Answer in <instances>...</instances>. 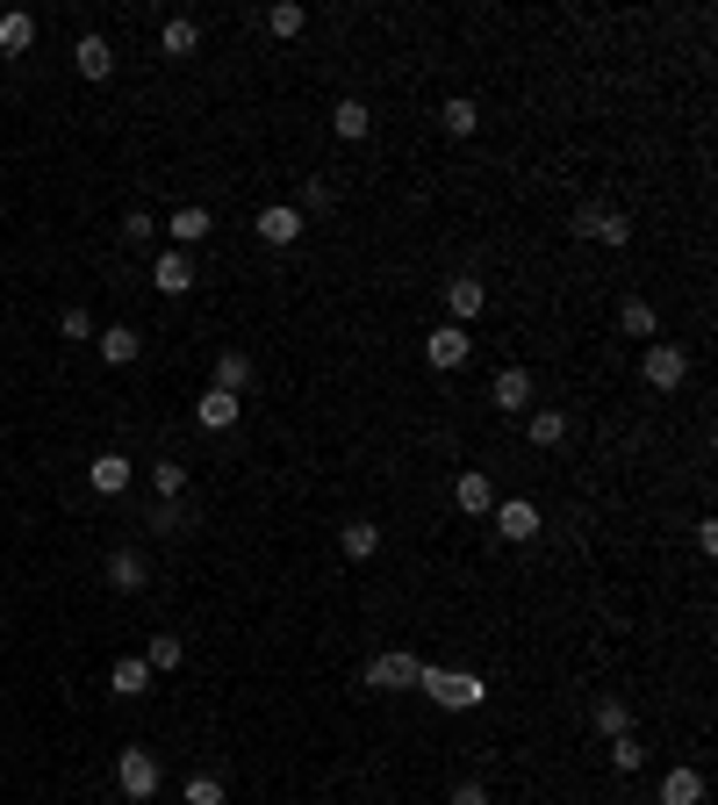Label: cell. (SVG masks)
Masks as SVG:
<instances>
[{
    "label": "cell",
    "mask_w": 718,
    "mask_h": 805,
    "mask_svg": "<svg viewBox=\"0 0 718 805\" xmlns=\"http://www.w3.org/2000/svg\"><path fill=\"white\" fill-rule=\"evenodd\" d=\"M417 690H424L431 705H445V712H475V705L489 698V684H481L475 668H424Z\"/></svg>",
    "instance_id": "1"
},
{
    "label": "cell",
    "mask_w": 718,
    "mask_h": 805,
    "mask_svg": "<svg viewBox=\"0 0 718 805\" xmlns=\"http://www.w3.org/2000/svg\"><path fill=\"white\" fill-rule=\"evenodd\" d=\"M417 676H424V662L403 654V648H388V654L367 662V684H374V690H417Z\"/></svg>",
    "instance_id": "2"
},
{
    "label": "cell",
    "mask_w": 718,
    "mask_h": 805,
    "mask_svg": "<svg viewBox=\"0 0 718 805\" xmlns=\"http://www.w3.org/2000/svg\"><path fill=\"white\" fill-rule=\"evenodd\" d=\"M575 238H589V245H625V238H633V216H625V209H575Z\"/></svg>",
    "instance_id": "3"
},
{
    "label": "cell",
    "mask_w": 718,
    "mask_h": 805,
    "mask_svg": "<svg viewBox=\"0 0 718 805\" xmlns=\"http://www.w3.org/2000/svg\"><path fill=\"white\" fill-rule=\"evenodd\" d=\"M639 375H647V389H683V381H690V353H683V345H647Z\"/></svg>",
    "instance_id": "4"
},
{
    "label": "cell",
    "mask_w": 718,
    "mask_h": 805,
    "mask_svg": "<svg viewBox=\"0 0 718 805\" xmlns=\"http://www.w3.org/2000/svg\"><path fill=\"white\" fill-rule=\"evenodd\" d=\"M116 784H122V798H152V791H158V755L152 748H122Z\"/></svg>",
    "instance_id": "5"
},
{
    "label": "cell",
    "mask_w": 718,
    "mask_h": 805,
    "mask_svg": "<svg viewBox=\"0 0 718 805\" xmlns=\"http://www.w3.org/2000/svg\"><path fill=\"white\" fill-rule=\"evenodd\" d=\"M467 353H475V339H467L460 324H439V331H431V339H424V360L439 367V375H453V367H467Z\"/></svg>",
    "instance_id": "6"
},
{
    "label": "cell",
    "mask_w": 718,
    "mask_h": 805,
    "mask_svg": "<svg viewBox=\"0 0 718 805\" xmlns=\"http://www.w3.org/2000/svg\"><path fill=\"white\" fill-rule=\"evenodd\" d=\"M489 518H496L503 540H531V532H539V504H531V497H496Z\"/></svg>",
    "instance_id": "7"
},
{
    "label": "cell",
    "mask_w": 718,
    "mask_h": 805,
    "mask_svg": "<svg viewBox=\"0 0 718 805\" xmlns=\"http://www.w3.org/2000/svg\"><path fill=\"white\" fill-rule=\"evenodd\" d=\"M453 504H460L467 518H489V511H496V482L481 475V467H467V475L453 482Z\"/></svg>",
    "instance_id": "8"
},
{
    "label": "cell",
    "mask_w": 718,
    "mask_h": 805,
    "mask_svg": "<svg viewBox=\"0 0 718 805\" xmlns=\"http://www.w3.org/2000/svg\"><path fill=\"white\" fill-rule=\"evenodd\" d=\"M445 309H453V324L467 331V317H481L489 309V288H481L475 274H460V281H445Z\"/></svg>",
    "instance_id": "9"
},
{
    "label": "cell",
    "mask_w": 718,
    "mask_h": 805,
    "mask_svg": "<svg viewBox=\"0 0 718 805\" xmlns=\"http://www.w3.org/2000/svg\"><path fill=\"white\" fill-rule=\"evenodd\" d=\"M152 288L158 295H188L194 288V259L188 252H158L152 259Z\"/></svg>",
    "instance_id": "10"
},
{
    "label": "cell",
    "mask_w": 718,
    "mask_h": 805,
    "mask_svg": "<svg viewBox=\"0 0 718 805\" xmlns=\"http://www.w3.org/2000/svg\"><path fill=\"white\" fill-rule=\"evenodd\" d=\"M144 583H152V576H144V554H137V547H116V554H108V590L137 597Z\"/></svg>",
    "instance_id": "11"
},
{
    "label": "cell",
    "mask_w": 718,
    "mask_h": 805,
    "mask_svg": "<svg viewBox=\"0 0 718 805\" xmlns=\"http://www.w3.org/2000/svg\"><path fill=\"white\" fill-rule=\"evenodd\" d=\"M130 475H137V467L122 461V453H101V461H86V482H94V497H122V489H130Z\"/></svg>",
    "instance_id": "12"
},
{
    "label": "cell",
    "mask_w": 718,
    "mask_h": 805,
    "mask_svg": "<svg viewBox=\"0 0 718 805\" xmlns=\"http://www.w3.org/2000/svg\"><path fill=\"white\" fill-rule=\"evenodd\" d=\"M259 238H266V245H295V238H302V209H295V202L259 209Z\"/></svg>",
    "instance_id": "13"
},
{
    "label": "cell",
    "mask_w": 718,
    "mask_h": 805,
    "mask_svg": "<svg viewBox=\"0 0 718 805\" xmlns=\"http://www.w3.org/2000/svg\"><path fill=\"white\" fill-rule=\"evenodd\" d=\"M238 411H244L238 395H223V389H202V403H194V425H202V431H230V425H238Z\"/></svg>",
    "instance_id": "14"
},
{
    "label": "cell",
    "mask_w": 718,
    "mask_h": 805,
    "mask_svg": "<svg viewBox=\"0 0 718 805\" xmlns=\"http://www.w3.org/2000/svg\"><path fill=\"white\" fill-rule=\"evenodd\" d=\"M108 690H116V698H144V690H152V662H144V654L116 662L108 668Z\"/></svg>",
    "instance_id": "15"
},
{
    "label": "cell",
    "mask_w": 718,
    "mask_h": 805,
    "mask_svg": "<svg viewBox=\"0 0 718 805\" xmlns=\"http://www.w3.org/2000/svg\"><path fill=\"white\" fill-rule=\"evenodd\" d=\"M661 805H704V777L690 770V762H675V770L661 777Z\"/></svg>",
    "instance_id": "16"
},
{
    "label": "cell",
    "mask_w": 718,
    "mask_h": 805,
    "mask_svg": "<svg viewBox=\"0 0 718 805\" xmlns=\"http://www.w3.org/2000/svg\"><path fill=\"white\" fill-rule=\"evenodd\" d=\"M166 230H172V245H202L208 230H216V216H208L202 202H188V209H172V223H166Z\"/></svg>",
    "instance_id": "17"
},
{
    "label": "cell",
    "mask_w": 718,
    "mask_h": 805,
    "mask_svg": "<svg viewBox=\"0 0 718 805\" xmlns=\"http://www.w3.org/2000/svg\"><path fill=\"white\" fill-rule=\"evenodd\" d=\"M244 381H252V360H244L238 345H223V353H216V381H208V389H223V395H244Z\"/></svg>",
    "instance_id": "18"
},
{
    "label": "cell",
    "mask_w": 718,
    "mask_h": 805,
    "mask_svg": "<svg viewBox=\"0 0 718 805\" xmlns=\"http://www.w3.org/2000/svg\"><path fill=\"white\" fill-rule=\"evenodd\" d=\"M331 130H338V138H367V130H374V108H367V102H352V94H345V102L338 108H331Z\"/></svg>",
    "instance_id": "19"
},
{
    "label": "cell",
    "mask_w": 718,
    "mask_h": 805,
    "mask_svg": "<svg viewBox=\"0 0 718 805\" xmlns=\"http://www.w3.org/2000/svg\"><path fill=\"white\" fill-rule=\"evenodd\" d=\"M72 66H80V80H108V72H116V51H108L101 36H80V51H72Z\"/></svg>",
    "instance_id": "20"
},
{
    "label": "cell",
    "mask_w": 718,
    "mask_h": 805,
    "mask_svg": "<svg viewBox=\"0 0 718 805\" xmlns=\"http://www.w3.org/2000/svg\"><path fill=\"white\" fill-rule=\"evenodd\" d=\"M338 547L352 554V561H374V554H381V525H374V518H352V525L338 532Z\"/></svg>",
    "instance_id": "21"
},
{
    "label": "cell",
    "mask_w": 718,
    "mask_h": 805,
    "mask_svg": "<svg viewBox=\"0 0 718 805\" xmlns=\"http://www.w3.org/2000/svg\"><path fill=\"white\" fill-rule=\"evenodd\" d=\"M137 353H144V339H137L130 324H108V331H101V360H108V367H130Z\"/></svg>",
    "instance_id": "22"
},
{
    "label": "cell",
    "mask_w": 718,
    "mask_h": 805,
    "mask_svg": "<svg viewBox=\"0 0 718 805\" xmlns=\"http://www.w3.org/2000/svg\"><path fill=\"white\" fill-rule=\"evenodd\" d=\"M489 395H496L503 411H525V403H531V375H525V367H503V375H496V389H489Z\"/></svg>",
    "instance_id": "23"
},
{
    "label": "cell",
    "mask_w": 718,
    "mask_h": 805,
    "mask_svg": "<svg viewBox=\"0 0 718 805\" xmlns=\"http://www.w3.org/2000/svg\"><path fill=\"white\" fill-rule=\"evenodd\" d=\"M439 122H445V138H475V122H481V108L467 102V94H453V102L439 108Z\"/></svg>",
    "instance_id": "24"
},
{
    "label": "cell",
    "mask_w": 718,
    "mask_h": 805,
    "mask_svg": "<svg viewBox=\"0 0 718 805\" xmlns=\"http://www.w3.org/2000/svg\"><path fill=\"white\" fill-rule=\"evenodd\" d=\"M618 331H625V339H654V303L625 295V303H618Z\"/></svg>",
    "instance_id": "25"
},
{
    "label": "cell",
    "mask_w": 718,
    "mask_h": 805,
    "mask_svg": "<svg viewBox=\"0 0 718 805\" xmlns=\"http://www.w3.org/2000/svg\"><path fill=\"white\" fill-rule=\"evenodd\" d=\"M144 662H152V676H166V668H180V662H188V648H180V634H152Z\"/></svg>",
    "instance_id": "26"
},
{
    "label": "cell",
    "mask_w": 718,
    "mask_h": 805,
    "mask_svg": "<svg viewBox=\"0 0 718 805\" xmlns=\"http://www.w3.org/2000/svg\"><path fill=\"white\" fill-rule=\"evenodd\" d=\"M152 489H158V504H180V497H188V467H180V461H158L152 467Z\"/></svg>",
    "instance_id": "27"
},
{
    "label": "cell",
    "mask_w": 718,
    "mask_h": 805,
    "mask_svg": "<svg viewBox=\"0 0 718 805\" xmlns=\"http://www.w3.org/2000/svg\"><path fill=\"white\" fill-rule=\"evenodd\" d=\"M29 44H36V15H22V8L0 15V51H29Z\"/></svg>",
    "instance_id": "28"
},
{
    "label": "cell",
    "mask_w": 718,
    "mask_h": 805,
    "mask_svg": "<svg viewBox=\"0 0 718 805\" xmlns=\"http://www.w3.org/2000/svg\"><path fill=\"white\" fill-rule=\"evenodd\" d=\"M597 734H633V705H625V698H597Z\"/></svg>",
    "instance_id": "29"
},
{
    "label": "cell",
    "mask_w": 718,
    "mask_h": 805,
    "mask_svg": "<svg viewBox=\"0 0 718 805\" xmlns=\"http://www.w3.org/2000/svg\"><path fill=\"white\" fill-rule=\"evenodd\" d=\"M158 44H166V51H172V58H188V51H194V44H202V29H194V22H188V15H172V22H166V29H158Z\"/></svg>",
    "instance_id": "30"
},
{
    "label": "cell",
    "mask_w": 718,
    "mask_h": 805,
    "mask_svg": "<svg viewBox=\"0 0 718 805\" xmlns=\"http://www.w3.org/2000/svg\"><path fill=\"white\" fill-rule=\"evenodd\" d=\"M302 8H295V0H274V8H266V29H274V36H302Z\"/></svg>",
    "instance_id": "31"
},
{
    "label": "cell",
    "mask_w": 718,
    "mask_h": 805,
    "mask_svg": "<svg viewBox=\"0 0 718 805\" xmlns=\"http://www.w3.org/2000/svg\"><path fill=\"white\" fill-rule=\"evenodd\" d=\"M567 439V417L561 411H531V446H561Z\"/></svg>",
    "instance_id": "32"
},
{
    "label": "cell",
    "mask_w": 718,
    "mask_h": 805,
    "mask_svg": "<svg viewBox=\"0 0 718 805\" xmlns=\"http://www.w3.org/2000/svg\"><path fill=\"white\" fill-rule=\"evenodd\" d=\"M639 762H647V748H639L633 734H618V741H611V770H618V777H633Z\"/></svg>",
    "instance_id": "33"
},
{
    "label": "cell",
    "mask_w": 718,
    "mask_h": 805,
    "mask_svg": "<svg viewBox=\"0 0 718 805\" xmlns=\"http://www.w3.org/2000/svg\"><path fill=\"white\" fill-rule=\"evenodd\" d=\"M331 202H338V188H331V180H302V202H295V209H302V216H324Z\"/></svg>",
    "instance_id": "34"
},
{
    "label": "cell",
    "mask_w": 718,
    "mask_h": 805,
    "mask_svg": "<svg viewBox=\"0 0 718 805\" xmlns=\"http://www.w3.org/2000/svg\"><path fill=\"white\" fill-rule=\"evenodd\" d=\"M152 230H158V223L144 216V209H130V216H122V238H130V245H152Z\"/></svg>",
    "instance_id": "35"
},
{
    "label": "cell",
    "mask_w": 718,
    "mask_h": 805,
    "mask_svg": "<svg viewBox=\"0 0 718 805\" xmlns=\"http://www.w3.org/2000/svg\"><path fill=\"white\" fill-rule=\"evenodd\" d=\"M188 805H223V784L216 777H188Z\"/></svg>",
    "instance_id": "36"
},
{
    "label": "cell",
    "mask_w": 718,
    "mask_h": 805,
    "mask_svg": "<svg viewBox=\"0 0 718 805\" xmlns=\"http://www.w3.org/2000/svg\"><path fill=\"white\" fill-rule=\"evenodd\" d=\"M58 331H65V339H94V317H86V309H65V317H58Z\"/></svg>",
    "instance_id": "37"
},
{
    "label": "cell",
    "mask_w": 718,
    "mask_h": 805,
    "mask_svg": "<svg viewBox=\"0 0 718 805\" xmlns=\"http://www.w3.org/2000/svg\"><path fill=\"white\" fill-rule=\"evenodd\" d=\"M445 805H496V798H489V784H460Z\"/></svg>",
    "instance_id": "38"
}]
</instances>
